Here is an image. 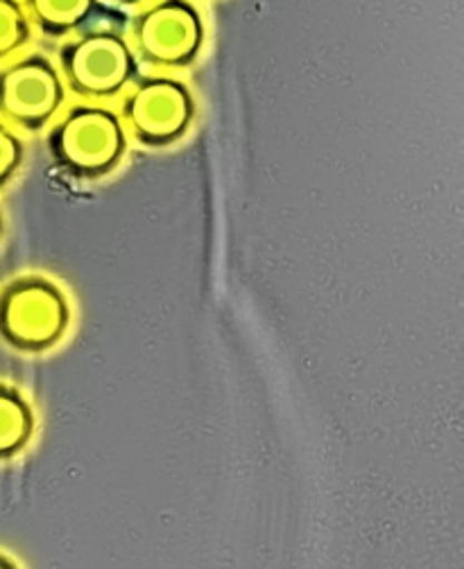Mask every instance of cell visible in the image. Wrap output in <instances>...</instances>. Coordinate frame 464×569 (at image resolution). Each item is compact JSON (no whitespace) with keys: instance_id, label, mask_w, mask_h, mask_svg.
<instances>
[{"instance_id":"277c9868","label":"cell","mask_w":464,"mask_h":569,"mask_svg":"<svg viewBox=\"0 0 464 569\" xmlns=\"http://www.w3.org/2000/svg\"><path fill=\"white\" fill-rule=\"evenodd\" d=\"M131 50L152 68L190 66L205 46V21L190 0H157L131 19Z\"/></svg>"},{"instance_id":"30bf717a","label":"cell","mask_w":464,"mask_h":569,"mask_svg":"<svg viewBox=\"0 0 464 569\" xmlns=\"http://www.w3.org/2000/svg\"><path fill=\"white\" fill-rule=\"evenodd\" d=\"M23 161V142L8 122L0 120V188H3Z\"/></svg>"},{"instance_id":"6da1fadb","label":"cell","mask_w":464,"mask_h":569,"mask_svg":"<svg viewBox=\"0 0 464 569\" xmlns=\"http://www.w3.org/2000/svg\"><path fill=\"white\" fill-rule=\"evenodd\" d=\"M57 59L63 87L85 100L116 98L139 76V59L125 34L96 19L66 37Z\"/></svg>"},{"instance_id":"5b68a950","label":"cell","mask_w":464,"mask_h":569,"mask_svg":"<svg viewBox=\"0 0 464 569\" xmlns=\"http://www.w3.org/2000/svg\"><path fill=\"white\" fill-rule=\"evenodd\" d=\"M69 326V306L43 278H17L0 290V337L19 350L50 348Z\"/></svg>"},{"instance_id":"3957f363","label":"cell","mask_w":464,"mask_h":569,"mask_svg":"<svg viewBox=\"0 0 464 569\" xmlns=\"http://www.w3.org/2000/svg\"><path fill=\"white\" fill-rule=\"evenodd\" d=\"M125 91L118 118L141 146H170L186 133L195 118L192 96L175 78L137 76Z\"/></svg>"},{"instance_id":"ba28073f","label":"cell","mask_w":464,"mask_h":569,"mask_svg":"<svg viewBox=\"0 0 464 569\" xmlns=\"http://www.w3.org/2000/svg\"><path fill=\"white\" fill-rule=\"evenodd\" d=\"M32 411L8 385H0V459L14 457L32 435Z\"/></svg>"},{"instance_id":"8fae6325","label":"cell","mask_w":464,"mask_h":569,"mask_svg":"<svg viewBox=\"0 0 464 569\" xmlns=\"http://www.w3.org/2000/svg\"><path fill=\"white\" fill-rule=\"evenodd\" d=\"M113 3H118V6H144L146 0H113Z\"/></svg>"},{"instance_id":"7c38bea8","label":"cell","mask_w":464,"mask_h":569,"mask_svg":"<svg viewBox=\"0 0 464 569\" xmlns=\"http://www.w3.org/2000/svg\"><path fill=\"white\" fill-rule=\"evenodd\" d=\"M0 567H14V562L10 558H6L3 553H0Z\"/></svg>"},{"instance_id":"8992f818","label":"cell","mask_w":464,"mask_h":569,"mask_svg":"<svg viewBox=\"0 0 464 569\" xmlns=\"http://www.w3.org/2000/svg\"><path fill=\"white\" fill-rule=\"evenodd\" d=\"M66 87L57 66L43 54H26L0 68V120L39 131L61 109Z\"/></svg>"},{"instance_id":"9c48e42d","label":"cell","mask_w":464,"mask_h":569,"mask_svg":"<svg viewBox=\"0 0 464 569\" xmlns=\"http://www.w3.org/2000/svg\"><path fill=\"white\" fill-rule=\"evenodd\" d=\"M32 39V23L21 0H0V61L23 50Z\"/></svg>"},{"instance_id":"4fadbf2b","label":"cell","mask_w":464,"mask_h":569,"mask_svg":"<svg viewBox=\"0 0 464 569\" xmlns=\"http://www.w3.org/2000/svg\"><path fill=\"white\" fill-rule=\"evenodd\" d=\"M0 231H3V222H0Z\"/></svg>"},{"instance_id":"52a82bcc","label":"cell","mask_w":464,"mask_h":569,"mask_svg":"<svg viewBox=\"0 0 464 569\" xmlns=\"http://www.w3.org/2000/svg\"><path fill=\"white\" fill-rule=\"evenodd\" d=\"M30 23L50 39H66L89 26L102 10L100 0H21Z\"/></svg>"},{"instance_id":"7a4b0ae2","label":"cell","mask_w":464,"mask_h":569,"mask_svg":"<svg viewBox=\"0 0 464 569\" xmlns=\"http://www.w3.org/2000/svg\"><path fill=\"white\" fill-rule=\"evenodd\" d=\"M125 127L107 107L78 104L48 131L46 148L55 166L80 179L111 172L125 154Z\"/></svg>"}]
</instances>
